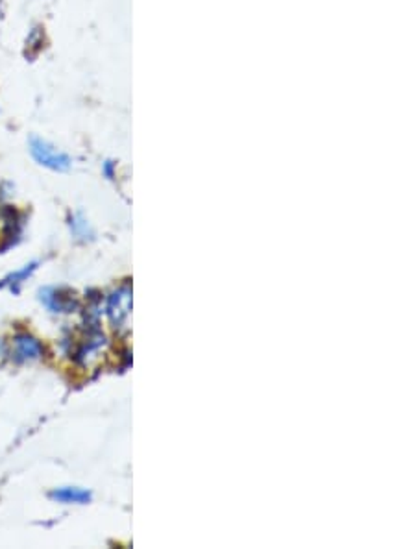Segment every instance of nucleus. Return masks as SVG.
I'll use <instances>...</instances> for the list:
<instances>
[{
	"label": "nucleus",
	"instance_id": "9",
	"mask_svg": "<svg viewBox=\"0 0 416 549\" xmlns=\"http://www.w3.org/2000/svg\"><path fill=\"white\" fill-rule=\"evenodd\" d=\"M8 359V344L4 339H0V365Z\"/></svg>",
	"mask_w": 416,
	"mask_h": 549
},
{
	"label": "nucleus",
	"instance_id": "1",
	"mask_svg": "<svg viewBox=\"0 0 416 549\" xmlns=\"http://www.w3.org/2000/svg\"><path fill=\"white\" fill-rule=\"evenodd\" d=\"M105 344V335L98 330V325H89V330L85 331L82 339L74 344V348L71 350L73 353V359L78 362L80 366H89L91 362H95L96 359L100 357V353L104 352Z\"/></svg>",
	"mask_w": 416,
	"mask_h": 549
},
{
	"label": "nucleus",
	"instance_id": "8",
	"mask_svg": "<svg viewBox=\"0 0 416 549\" xmlns=\"http://www.w3.org/2000/svg\"><path fill=\"white\" fill-rule=\"evenodd\" d=\"M69 229L73 237L80 243H91L95 241V229L89 224V220L82 213H74L69 219Z\"/></svg>",
	"mask_w": 416,
	"mask_h": 549
},
{
	"label": "nucleus",
	"instance_id": "3",
	"mask_svg": "<svg viewBox=\"0 0 416 549\" xmlns=\"http://www.w3.org/2000/svg\"><path fill=\"white\" fill-rule=\"evenodd\" d=\"M132 313V287L128 283L120 285L108 296L105 315L113 330H123Z\"/></svg>",
	"mask_w": 416,
	"mask_h": 549
},
{
	"label": "nucleus",
	"instance_id": "5",
	"mask_svg": "<svg viewBox=\"0 0 416 549\" xmlns=\"http://www.w3.org/2000/svg\"><path fill=\"white\" fill-rule=\"evenodd\" d=\"M45 355V346L39 339H36L30 333H17L14 337V350L11 357L17 365H26V362H36L43 359Z\"/></svg>",
	"mask_w": 416,
	"mask_h": 549
},
{
	"label": "nucleus",
	"instance_id": "2",
	"mask_svg": "<svg viewBox=\"0 0 416 549\" xmlns=\"http://www.w3.org/2000/svg\"><path fill=\"white\" fill-rule=\"evenodd\" d=\"M37 298L46 311L54 313V315H69V313L78 311L80 307L76 294L67 287H43L39 288Z\"/></svg>",
	"mask_w": 416,
	"mask_h": 549
},
{
	"label": "nucleus",
	"instance_id": "4",
	"mask_svg": "<svg viewBox=\"0 0 416 549\" xmlns=\"http://www.w3.org/2000/svg\"><path fill=\"white\" fill-rule=\"evenodd\" d=\"M30 152H32L33 160H36L39 165L46 167V169L58 170V172H65V170L71 169L69 156L52 147L51 142L43 141V139H30Z\"/></svg>",
	"mask_w": 416,
	"mask_h": 549
},
{
	"label": "nucleus",
	"instance_id": "7",
	"mask_svg": "<svg viewBox=\"0 0 416 549\" xmlns=\"http://www.w3.org/2000/svg\"><path fill=\"white\" fill-rule=\"evenodd\" d=\"M37 266H39V263L32 261V263H28V265H24L23 268H19V271L9 272L4 279H0V291H2V288H8V291H11L14 294H19V291H21V287L24 285V281H28V279L32 278L33 272L37 271Z\"/></svg>",
	"mask_w": 416,
	"mask_h": 549
},
{
	"label": "nucleus",
	"instance_id": "6",
	"mask_svg": "<svg viewBox=\"0 0 416 549\" xmlns=\"http://www.w3.org/2000/svg\"><path fill=\"white\" fill-rule=\"evenodd\" d=\"M51 499L56 503L63 505H85L93 499L91 490L82 488V486H60L51 492Z\"/></svg>",
	"mask_w": 416,
	"mask_h": 549
}]
</instances>
